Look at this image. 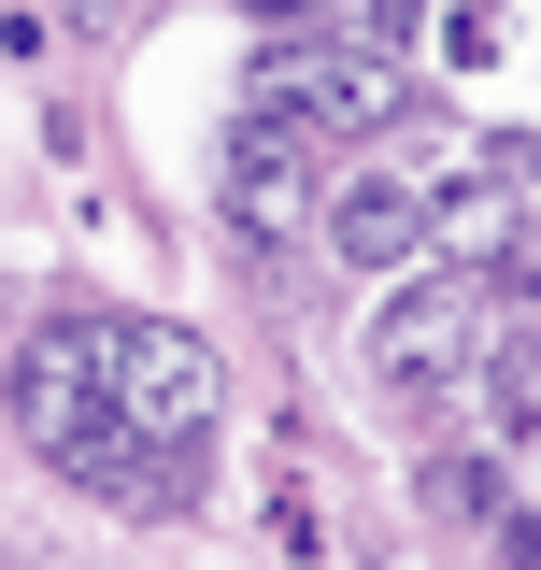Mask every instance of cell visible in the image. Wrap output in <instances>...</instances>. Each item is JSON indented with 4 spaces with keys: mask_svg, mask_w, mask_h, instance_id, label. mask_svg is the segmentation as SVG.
Wrapping results in <instances>:
<instances>
[{
    "mask_svg": "<svg viewBox=\"0 0 541 570\" xmlns=\"http://www.w3.org/2000/svg\"><path fill=\"white\" fill-rule=\"evenodd\" d=\"M14 428L58 485H100V499H157L171 485V442H142L115 414V371H100V314H43L29 356H14Z\"/></svg>",
    "mask_w": 541,
    "mask_h": 570,
    "instance_id": "1",
    "label": "cell"
},
{
    "mask_svg": "<svg viewBox=\"0 0 541 570\" xmlns=\"http://www.w3.org/2000/svg\"><path fill=\"white\" fill-rule=\"evenodd\" d=\"M243 115H285L314 142H371L413 115V71L385 58V29H270L243 58Z\"/></svg>",
    "mask_w": 541,
    "mask_h": 570,
    "instance_id": "2",
    "label": "cell"
},
{
    "mask_svg": "<svg viewBox=\"0 0 541 570\" xmlns=\"http://www.w3.org/2000/svg\"><path fill=\"white\" fill-rule=\"evenodd\" d=\"M214 214H228V243H243V257H299V243H314V214H328V142L285 129V115H243L228 157H214Z\"/></svg>",
    "mask_w": 541,
    "mask_h": 570,
    "instance_id": "3",
    "label": "cell"
},
{
    "mask_svg": "<svg viewBox=\"0 0 541 570\" xmlns=\"http://www.w3.org/2000/svg\"><path fill=\"white\" fill-rule=\"evenodd\" d=\"M471 356H484V272H427L385 285V314H371V371L400 385V400H442V385H471Z\"/></svg>",
    "mask_w": 541,
    "mask_h": 570,
    "instance_id": "4",
    "label": "cell"
},
{
    "mask_svg": "<svg viewBox=\"0 0 541 570\" xmlns=\"http://www.w3.org/2000/svg\"><path fill=\"white\" fill-rule=\"evenodd\" d=\"M100 371H115V414L142 428V442H186V428H214V343L200 328H157V314H115L100 328Z\"/></svg>",
    "mask_w": 541,
    "mask_h": 570,
    "instance_id": "5",
    "label": "cell"
},
{
    "mask_svg": "<svg viewBox=\"0 0 541 570\" xmlns=\"http://www.w3.org/2000/svg\"><path fill=\"white\" fill-rule=\"evenodd\" d=\"M413 257H442V272H528V186H513V157L442 171V186H427V243H413Z\"/></svg>",
    "mask_w": 541,
    "mask_h": 570,
    "instance_id": "6",
    "label": "cell"
},
{
    "mask_svg": "<svg viewBox=\"0 0 541 570\" xmlns=\"http://www.w3.org/2000/svg\"><path fill=\"white\" fill-rule=\"evenodd\" d=\"M314 228H328L342 272H400L413 243H427V186H413V171H371V186H342Z\"/></svg>",
    "mask_w": 541,
    "mask_h": 570,
    "instance_id": "7",
    "label": "cell"
},
{
    "mask_svg": "<svg viewBox=\"0 0 541 570\" xmlns=\"http://www.w3.org/2000/svg\"><path fill=\"white\" fill-rule=\"evenodd\" d=\"M243 14H342V0H243Z\"/></svg>",
    "mask_w": 541,
    "mask_h": 570,
    "instance_id": "8",
    "label": "cell"
},
{
    "mask_svg": "<svg viewBox=\"0 0 541 570\" xmlns=\"http://www.w3.org/2000/svg\"><path fill=\"white\" fill-rule=\"evenodd\" d=\"M528 471H541V456H528Z\"/></svg>",
    "mask_w": 541,
    "mask_h": 570,
    "instance_id": "9",
    "label": "cell"
}]
</instances>
